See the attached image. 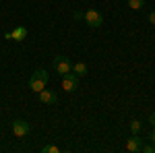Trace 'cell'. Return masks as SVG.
I'll list each match as a JSON object with an SVG mask.
<instances>
[{
  "instance_id": "obj_9",
  "label": "cell",
  "mask_w": 155,
  "mask_h": 153,
  "mask_svg": "<svg viewBox=\"0 0 155 153\" xmlns=\"http://www.w3.org/2000/svg\"><path fill=\"white\" fill-rule=\"evenodd\" d=\"M72 72L79 75V77H85V75H87V64H85V62H77V64H72Z\"/></svg>"
},
{
  "instance_id": "obj_14",
  "label": "cell",
  "mask_w": 155,
  "mask_h": 153,
  "mask_svg": "<svg viewBox=\"0 0 155 153\" xmlns=\"http://www.w3.org/2000/svg\"><path fill=\"white\" fill-rule=\"evenodd\" d=\"M149 23H151V25H155V11H151V12H149Z\"/></svg>"
},
{
  "instance_id": "obj_17",
  "label": "cell",
  "mask_w": 155,
  "mask_h": 153,
  "mask_svg": "<svg viewBox=\"0 0 155 153\" xmlns=\"http://www.w3.org/2000/svg\"><path fill=\"white\" fill-rule=\"evenodd\" d=\"M149 122L155 126V112H151V114H149Z\"/></svg>"
},
{
  "instance_id": "obj_5",
  "label": "cell",
  "mask_w": 155,
  "mask_h": 153,
  "mask_svg": "<svg viewBox=\"0 0 155 153\" xmlns=\"http://www.w3.org/2000/svg\"><path fill=\"white\" fill-rule=\"evenodd\" d=\"M39 101L46 104V106H54V104L58 101V95L54 93L52 89H41V91H39Z\"/></svg>"
},
{
  "instance_id": "obj_11",
  "label": "cell",
  "mask_w": 155,
  "mask_h": 153,
  "mask_svg": "<svg viewBox=\"0 0 155 153\" xmlns=\"http://www.w3.org/2000/svg\"><path fill=\"white\" fill-rule=\"evenodd\" d=\"M128 126H130V132H132V135H139V132H141V128H143L141 120H132V122L128 124Z\"/></svg>"
},
{
  "instance_id": "obj_6",
  "label": "cell",
  "mask_w": 155,
  "mask_h": 153,
  "mask_svg": "<svg viewBox=\"0 0 155 153\" xmlns=\"http://www.w3.org/2000/svg\"><path fill=\"white\" fill-rule=\"evenodd\" d=\"M141 147H143V139H141V137H139V135H132L130 139H128V141H126V149H128V151H141Z\"/></svg>"
},
{
  "instance_id": "obj_1",
  "label": "cell",
  "mask_w": 155,
  "mask_h": 153,
  "mask_svg": "<svg viewBox=\"0 0 155 153\" xmlns=\"http://www.w3.org/2000/svg\"><path fill=\"white\" fill-rule=\"evenodd\" d=\"M83 19L91 29H97V27L104 25V15L97 11V8H87V11L83 12Z\"/></svg>"
},
{
  "instance_id": "obj_7",
  "label": "cell",
  "mask_w": 155,
  "mask_h": 153,
  "mask_svg": "<svg viewBox=\"0 0 155 153\" xmlns=\"http://www.w3.org/2000/svg\"><path fill=\"white\" fill-rule=\"evenodd\" d=\"M46 85H48L46 81H41V79H37V77H33V75H31V79H29V89H31V91L39 93L41 89H46Z\"/></svg>"
},
{
  "instance_id": "obj_16",
  "label": "cell",
  "mask_w": 155,
  "mask_h": 153,
  "mask_svg": "<svg viewBox=\"0 0 155 153\" xmlns=\"http://www.w3.org/2000/svg\"><path fill=\"white\" fill-rule=\"evenodd\" d=\"M74 19H77V21H81V19H83V12L77 11V12H74Z\"/></svg>"
},
{
  "instance_id": "obj_13",
  "label": "cell",
  "mask_w": 155,
  "mask_h": 153,
  "mask_svg": "<svg viewBox=\"0 0 155 153\" xmlns=\"http://www.w3.org/2000/svg\"><path fill=\"white\" fill-rule=\"evenodd\" d=\"M41 151L44 153H60V149L56 145H46V147H41Z\"/></svg>"
},
{
  "instance_id": "obj_2",
  "label": "cell",
  "mask_w": 155,
  "mask_h": 153,
  "mask_svg": "<svg viewBox=\"0 0 155 153\" xmlns=\"http://www.w3.org/2000/svg\"><path fill=\"white\" fill-rule=\"evenodd\" d=\"M79 75H74V72H66L64 77H62V89L66 91V93H72V91H77L79 89Z\"/></svg>"
},
{
  "instance_id": "obj_10",
  "label": "cell",
  "mask_w": 155,
  "mask_h": 153,
  "mask_svg": "<svg viewBox=\"0 0 155 153\" xmlns=\"http://www.w3.org/2000/svg\"><path fill=\"white\" fill-rule=\"evenodd\" d=\"M33 77H37V79H41V81H50V72L46 71V68H37V71H33Z\"/></svg>"
},
{
  "instance_id": "obj_3",
  "label": "cell",
  "mask_w": 155,
  "mask_h": 153,
  "mask_svg": "<svg viewBox=\"0 0 155 153\" xmlns=\"http://www.w3.org/2000/svg\"><path fill=\"white\" fill-rule=\"evenodd\" d=\"M54 68L58 72L60 77H64L66 72L72 71V62L68 56H54Z\"/></svg>"
},
{
  "instance_id": "obj_12",
  "label": "cell",
  "mask_w": 155,
  "mask_h": 153,
  "mask_svg": "<svg viewBox=\"0 0 155 153\" xmlns=\"http://www.w3.org/2000/svg\"><path fill=\"white\" fill-rule=\"evenodd\" d=\"M128 6H130L132 11H141L145 6V0H128Z\"/></svg>"
},
{
  "instance_id": "obj_8",
  "label": "cell",
  "mask_w": 155,
  "mask_h": 153,
  "mask_svg": "<svg viewBox=\"0 0 155 153\" xmlns=\"http://www.w3.org/2000/svg\"><path fill=\"white\" fill-rule=\"evenodd\" d=\"M11 33H12V39H15V42H23V39H27V33H29V31H27V27L21 25V27L12 29Z\"/></svg>"
},
{
  "instance_id": "obj_15",
  "label": "cell",
  "mask_w": 155,
  "mask_h": 153,
  "mask_svg": "<svg viewBox=\"0 0 155 153\" xmlns=\"http://www.w3.org/2000/svg\"><path fill=\"white\" fill-rule=\"evenodd\" d=\"M149 141L155 145V130H151V132H149Z\"/></svg>"
},
{
  "instance_id": "obj_4",
  "label": "cell",
  "mask_w": 155,
  "mask_h": 153,
  "mask_svg": "<svg viewBox=\"0 0 155 153\" xmlns=\"http://www.w3.org/2000/svg\"><path fill=\"white\" fill-rule=\"evenodd\" d=\"M11 128H12V135H15V137H27L29 130H31V126H29L27 120H21V118H19V120H15L11 124Z\"/></svg>"
}]
</instances>
